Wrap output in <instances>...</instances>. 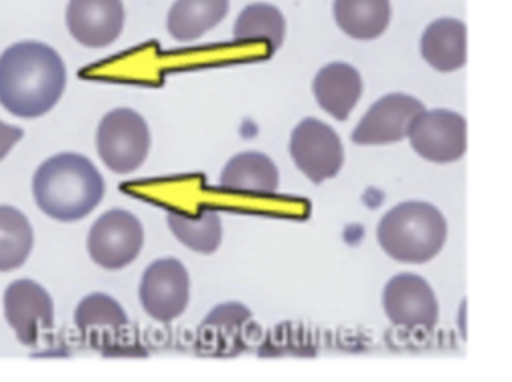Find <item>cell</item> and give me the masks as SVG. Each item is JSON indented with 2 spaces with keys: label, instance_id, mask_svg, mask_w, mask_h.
Returning a JSON list of instances; mask_svg holds the SVG:
<instances>
[{
  "label": "cell",
  "instance_id": "obj_2",
  "mask_svg": "<svg viewBox=\"0 0 512 382\" xmlns=\"http://www.w3.org/2000/svg\"><path fill=\"white\" fill-rule=\"evenodd\" d=\"M104 178L82 154L60 152L44 160L32 178L38 208L60 222L88 216L104 196Z\"/></svg>",
  "mask_w": 512,
  "mask_h": 382
},
{
  "label": "cell",
  "instance_id": "obj_16",
  "mask_svg": "<svg viewBox=\"0 0 512 382\" xmlns=\"http://www.w3.org/2000/svg\"><path fill=\"white\" fill-rule=\"evenodd\" d=\"M318 106L336 120H346L362 96L360 72L346 62L322 66L312 82Z\"/></svg>",
  "mask_w": 512,
  "mask_h": 382
},
{
  "label": "cell",
  "instance_id": "obj_9",
  "mask_svg": "<svg viewBox=\"0 0 512 382\" xmlns=\"http://www.w3.org/2000/svg\"><path fill=\"white\" fill-rule=\"evenodd\" d=\"M426 112L414 96L392 92L376 100L352 132L354 144H392L410 134L416 118Z\"/></svg>",
  "mask_w": 512,
  "mask_h": 382
},
{
  "label": "cell",
  "instance_id": "obj_6",
  "mask_svg": "<svg viewBox=\"0 0 512 382\" xmlns=\"http://www.w3.org/2000/svg\"><path fill=\"white\" fill-rule=\"evenodd\" d=\"M290 156L314 184L336 176L344 164L340 136L318 118H304L296 124L290 134Z\"/></svg>",
  "mask_w": 512,
  "mask_h": 382
},
{
  "label": "cell",
  "instance_id": "obj_18",
  "mask_svg": "<svg viewBox=\"0 0 512 382\" xmlns=\"http://www.w3.org/2000/svg\"><path fill=\"white\" fill-rule=\"evenodd\" d=\"M228 12V0H176L166 26L174 40L192 42L214 28Z\"/></svg>",
  "mask_w": 512,
  "mask_h": 382
},
{
  "label": "cell",
  "instance_id": "obj_4",
  "mask_svg": "<svg viewBox=\"0 0 512 382\" xmlns=\"http://www.w3.org/2000/svg\"><path fill=\"white\" fill-rule=\"evenodd\" d=\"M96 146L102 162L112 172H134L150 150L148 124L132 108H114L98 124Z\"/></svg>",
  "mask_w": 512,
  "mask_h": 382
},
{
  "label": "cell",
  "instance_id": "obj_5",
  "mask_svg": "<svg viewBox=\"0 0 512 382\" xmlns=\"http://www.w3.org/2000/svg\"><path fill=\"white\" fill-rule=\"evenodd\" d=\"M142 242L144 230L140 220L128 210L112 208L92 224L86 248L98 266L120 270L138 256Z\"/></svg>",
  "mask_w": 512,
  "mask_h": 382
},
{
  "label": "cell",
  "instance_id": "obj_12",
  "mask_svg": "<svg viewBox=\"0 0 512 382\" xmlns=\"http://www.w3.org/2000/svg\"><path fill=\"white\" fill-rule=\"evenodd\" d=\"M80 334L102 352L126 350L128 316L122 306L108 294L94 292L80 300L74 312Z\"/></svg>",
  "mask_w": 512,
  "mask_h": 382
},
{
  "label": "cell",
  "instance_id": "obj_17",
  "mask_svg": "<svg viewBox=\"0 0 512 382\" xmlns=\"http://www.w3.org/2000/svg\"><path fill=\"white\" fill-rule=\"evenodd\" d=\"M422 58L440 72H454L466 64V24L438 18L426 26L420 40Z\"/></svg>",
  "mask_w": 512,
  "mask_h": 382
},
{
  "label": "cell",
  "instance_id": "obj_11",
  "mask_svg": "<svg viewBox=\"0 0 512 382\" xmlns=\"http://www.w3.org/2000/svg\"><path fill=\"white\" fill-rule=\"evenodd\" d=\"M4 316L18 340L34 346L54 326V302L44 286L30 278L8 284L4 292Z\"/></svg>",
  "mask_w": 512,
  "mask_h": 382
},
{
  "label": "cell",
  "instance_id": "obj_20",
  "mask_svg": "<svg viewBox=\"0 0 512 382\" xmlns=\"http://www.w3.org/2000/svg\"><path fill=\"white\" fill-rule=\"evenodd\" d=\"M286 22L282 12L264 2H256L246 6L236 24H234V42L236 44H250L262 42L266 44V56H272L284 42Z\"/></svg>",
  "mask_w": 512,
  "mask_h": 382
},
{
  "label": "cell",
  "instance_id": "obj_1",
  "mask_svg": "<svg viewBox=\"0 0 512 382\" xmlns=\"http://www.w3.org/2000/svg\"><path fill=\"white\" fill-rule=\"evenodd\" d=\"M64 86L66 66L52 46L24 40L0 54V104L10 114L36 118L50 112Z\"/></svg>",
  "mask_w": 512,
  "mask_h": 382
},
{
  "label": "cell",
  "instance_id": "obj_21",
  "mask_svg": "<svg viewBox=\"0 0 512 382\" xmlns=\"http://www.w3.org/2000/svg\"><path fill=\"white\" fill-rule=\"evenodd\" d=\"M166 222L176 240L194 252L210 254L220 246L222 222L218 212L210 206L202 208L198 214H188L172 208L166 214Z\"/></svg>",
  "mask_w": 512,
  "mask_h": 382
},
{
  "label": "cell",
  "instance_id": "obj_22",
  "mask_svg": "<svg viewBox=\"0 0 512 382\" xmlns=\"http://www.w3.org/2000/svg\"><path fill=\"white\" fill-rule=\"evenodd\" d=\"M34 244L28 218L14 206L0 204V272L20 268Z\"/></svg>",
  "mask_w": 512,
  "mask_h": 382
},
{
  "label": "cell",
  "instance_id": "obj_15",
  "mask_svg": "<svg viewBox=\"0 0 512 382\" xmlns=\"http://www.w3.org/2000/svg\"><path fill=\"white\" fill-rule=\"evenodd\" d=\"M278 168L262 152L232 156L220 174V190L238 196L268 198L278 190Z\"/></svg>",
  "mask_w": 512,
  "mask_h": 382
},
{
  "label": "cell",
  "instance_id": "obj_10",
  "mask_svg": "<svg viewBox=\"0 0 512 382\" xmlns=\"http://www.w3.org/2000/svg\"><path fill=\"white\" fill-rule=\"evenodd\" d=\"M408 136L416 154L436 164L454 162L466 152V120L446 108L422 112Z\"/></svg>",
  "mask_w": 512,
  "mask_h": 382
},
{
  "label": "cell",
  "instance_id": "obj_19",
  "mask_svg": "<svg viewBox=\"0 0 512 382\" xmlns=\"http://www.w3.org/2000/svg\"><path fill=\"white\" fill-rule=\"evenodd\" d=\"M332 12L340 30L356 40L378 38L390 22L388 0H334Z\"/></svg>",
  "mask_w": 512,
  "mask_h": 382
},
{
  "label": "cell",
  "instance_id": "obj_23",
  "mask_svg": "<svg viewBox=\"0 0 512 382\" xmlns=\"http://www.w3.org/2000/svg\"><path fill=\"white\" fill-rule=\"evenodd\" d=\"M24 136L22 128L18 126H12V124H6L0 120V160L12 150V146Z\"/></svg>",
  "mask_w": 512,
  "mask_h": 382
},
{
  "label": "cell",
  "instance_id": "obj_13",
  "mask_svg": "<svg viewBox=\"0 0 512 382\" xmlns=\"http://www.w3.org/2000/svg\"><path fill=\"white\" fill-rule=\"evenodd\" d=\"M66 26L82 46L104 48L122 32V0H68Z\"/></svg>",
  "mask_w": 512,
  "mask_h": 382
},
{
  "label": "cell",
  "instance_id": "obj_7",
  "mask_svg": "<svg viewBox=\"0 0 512 382\" xmlns=\"http://www.w3.org/2000/svg\"><path fill=\"white\" fill-rule=\"evenodd\" d=\"M190 292L188 270L176 258H160L148 264L140 280V302L148 316L170 322L186 310Z\"/></svg>",
  "mask_w": 512,
  "mask_h": 382
},
{
  "label": "cell",
  "instance_id": "obj_14",
  "mask_svg": "<svg viewBox=\"0 0 512 382\" xmlns=\"http://www.w3.org/2000/svg\"><path fill=\"white\" fill-rule=\"evenodd\" d=\"M252 330V312L240 302H224L204 318L198 328V344L210 354H238L248 346Z\"/></svg>",
  "mask_w": 512,
  "mask_h": 382
},
{
  "label": "cell",
  "instance_id": "obj_8",
  "mask_svg": "<svg viewBox=\"0 0 512 382\" xmlns=\"http://www.w3.org/2000/svg\"><path fill=\"white\" fill-rule=\"evenodd\" d=\"M382 306L388 320L410 330H432L438 320V300L430 284L410 272L396 274L382 292Z\"/></svg>",
  "mask_w": 512,
  "mask_h": 382
},
{
  "label": "cell",
  "instance_id": "obj_3",
  "mask_svg": "<svg viewBox=\"0 0 512 382\" xmlns=\"http://www.w3.org/2000/svg\"><path fill=\"white\" fill-rule=\"evenodd\" d=\"M446 220L442 212L420 200L400 202L378 222V244L382 250L406 264L432 260L446 242Z\"/></svg>",
  "mask_w": 512,
  "mask_h": 382
}]
</instances>
